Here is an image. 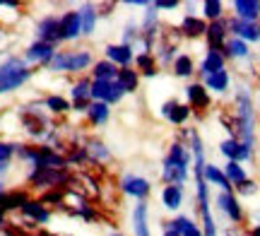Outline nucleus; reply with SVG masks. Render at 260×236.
Returning <instances> with one entry per match:
<instances>
[{
    "label": "nucleus",
    "instance_id": "1",
    "mask_svg": "<svg viewBox=\"0 0 260 236\" xmlns=\"http://www.w3.org/2000/svg\"><path fill=\"white\" fill-rule=\"evenodd\" d=\"M190 150L183 142H171L164 164H161V181L164 186H181L188 181L190 176Z\"/></svg>",
    "mask_w": 260,
    "mask_h": 236
},
{
    "label": "nucleus",
    "instance_id": "2",
    "mask_svg": "<svg viewBox=\"0 0 260 236\" xmlns=\"http://www.w3.org/2000/svg\"><path fill=\"white\" fill-rule=\"evenodd\" d=\"M236 140L253 150L255 145V118H253V96L248 87L236 92Z\"/></svg>",
    "mask_w": 260,
    "mask_h": 236
},
{
    "label": "nucleus",
    "instance_id": "3",
    "mask_svg": "<svg viewBox=\"0 0 260 236\" xmlns=\"http://www.w3.org/2000/svg\"><path fill=\"white\" fill-rule=\"evenodd\" d=\"M94 65L92 51L87 48H75V51H56V56L51 58V63L46 65L48 73H68V75H80L84 70H89Z\"/></svg>",
    "mask_w": 260,
    "mask_h": 236
},
{
    "label": "nucleus",
    "instance_id": "4",
    "mask_svg": "<svg viewBox=\"0 0 260 236\" xmlns=\"http://www.w3.org/2000/svg\"><path fill=\"white\" fill-rule=\"evenodd\" d=\"M31 75L34 70L24 63V58L8 56L5 60H0V94L17 92L19 87H24L31 80Z\"/></svg>",
    "mask_w": 260,
    "mask_h": 236
},
{
    "label": "nucleus",
    "instance_id": "5",
    "mask_svg": "<svg viewBox=\"0 0 260 236\" xmlns=\"http://www.w3.org/2000/svg\"><path fill=\"white\" fill-rule=\"evenodd\" d=\"M27 181L39 190L60 188L63 183H68V171L65 169H48V166H34V169L29 171Z\"/></svg>",
    "mask_w": 260,
    "mask_h": 236
},
{
    "label": "nucleus",
    "instance_id": "6",
    "mask_svg": "<svg viewBox=\"0 0 260 236\" xmlns=\"http://www.w3.org/2000/svg\"><path fill=\"white\" fill-rule=\"evenodd\" d=\"M125 92L123 87L118 85V80H111V82H99V80H92V87H89V99L92 102H102V104H118Z\"/></svg>",
    "mask_w": 260,
    "mask_h": 236
},
{
    "label": "nucleus",
    "instance_id": "7",
    "mask_svg": "<svg viewBox=\"0 0 260 236\" xmlns=\"http://www.w3.org/2000/svg\"><path fill=\"white\" fill-rule=\"evenodd\" d=\"M34 37H37V41L58 46L60 44V17L58 15H44L34 27Z\"/></svg>",
    "mask_w": 260,
    "mask_h": 236
},
{
    "label": "nucleus",
    "instance_id": "8",
    "mask_svg": "<svg viewBox=\"0 0 260 236\" xmlns=\"http://www.w3.org/2000/svg\"><path fill=\"white\" fill-rule=\"evenodd\" d=\"M118 186H121V193H125L128 198H135L138 203H145L149 198V190H152L149 181L138 176V174H123Z\"/></svg>",
    "mask_w": 260,
    "mask_h": 236
},
{
    "label": "nucleus",
    "instance_id": "9",
    "mask_svg": "<svg viewBox=\"0 0 260 236\" xmlns=\"http://www.w3.org/2000/svg\"><path fill=\"white\" fill-rule=\"evenodd\" d=\"M56 51L58 48L53 46V44H44V41H31L27 48H24V63L27 65H41V68H46L48 63H51V58L56 56Z\"/></svg>",
    "mask_w": 260,
    "mask_h": 236
},
{
    "label": "nucleus",
    "instance_id": "10",
    "mask_svg": "<svg viewBox=\"0 0 260 236\" xmlns=\"http://www.w3.org/2000/svg\"><path fill=\"white\" fill-rule=\"evenodd\" d=\"M226 29L229 34L236 39H241L246 44H258L260 41V22H243L239 17L226 19Z\"/></svg>",
    "mask_w": 260,
    "mask_h": 236
},
{
    "label": "nucleus",
    "instance_id": "11",
    "mask_svg": "<svg viewBox=\"0 0 260 236\" xmlns=\"http://www.w3.org/2000/svg\"><path fill=\"white\" fill-rule=\"evenodd\" d=\"M104 58L113 63V65L118 68H130L135 63V48L133 46H125V44H109V46L104 48Z\"/></svg>",
    "mask_w": 260,
    "mask_h": 236
},
{
    "label": "nucleus",
    "instance_id": "12",
    "mask_svg": "<svg viewBox=\"0 0 260 236\" xmlns=\"http://www.w3.org/2000/svg\"><path fill=\"white\" fill-rule=\"evenodd\" d=\"M82 37V24H80V12L68 10L60 15V44L63 41H77Z\"/></svg>",
    "mask_w": 260,
    "mask_h": 236
},
{
    "label": "nucleus",
    "instance_id": "13",
    "mask_svg": "<svg viewBox=\"0 0 260 236\" xmlns=\"http://www.w3.org/2000/svg\"><path fill=\"white\" fill-rule=\"evenodd\" d=\"M205 39H207V48H212V51H222L224 44H226V39H229L226 19L207 22V29H205Z\"/></svg>",
    "mask_w": 260,
    "mask_h": 236
},
{
    "label": "nucleus",
    "instance_id": "14",
    "mask_svg": "<svg viewBox=\"0 0 260 236\" xmlns=\"http://www.w3.org/2000/svg\"><path fill=\"white\" fill-rule=\"evenodd\" d=\"M190 114H193V109L188 104L176 102V99H169V102L161 104V116H164L171 125H183V123L190 118Z\"/></svg>",
    "mask_w": 260,
    "mask_h": 236
},
{
    "label": "nucleus",
    "instance_id": "15",
    "mask_svg": "<svg viewBox=\"0 0 260 236\" xmlns=\"http://www.w3.org/2000/svg\"><path fill=\"white\" fill-rule=\"evenodd\" d=\"M214 203H217L219 212L226 215L234 224H239V222L243 219V210H241V205H239V198L234 195V190L232 193H222V190H219V195L214 198Z\"/></svg>",
    "mask_w": 260,
    "mask_h": 236
},
{
    "label": "nucleus",
    "instance_id": "16",
    "mask_svg": "<svg viewBox=\"0 0 260 236\" xmlns=\"http://www.w3.org/2000/svg\"><path fill=\"white\" fill-rule=\"evenodd\" d=\"M219 152L226 157V161H239V164H243V161H248L253 157V150H248L246 145H241L236 138H226V140L219 145Z\"/></svg>",
    "mask_w": 260,
    "mask_h": 236
},
{
    "label": "nucleus",
    "instance_id": "17",
    "mask_svg": "<svg viewBox=\"0 0 260 236\" xmlns=\"http://www.w3.org/2000/svg\"><path fill=\"white\" fill-rule=\"evenodd\" d=\"M219 70H226V58H224V53L222 51L207 48V51H205V58L200 60V68H198L200 77H207V75H212V73H219Z\"/></svg>",
    "mask_w": 260,
    "mask_h": 236
},
{
    "label": "nucleus",
    "instance_id": "18",
    "mask_svg": "<svg viewBox=\"0 0 260 236\" xmlns=\"http://www.w3.org/2000/svg\"><path fill=\"white\" fill-rule=\"evenodd\" d=\"M80 24H82V37H92L96 31V22H99V5L94 3H84L80 5Z\"/></svg>",
    "mask_w": 260,
    "mask_h": 236
},
{
    "label": "nucleus",
    "instance_id": "19",
    "mask_svg": "<svg viewBox=\"0 0 260 236\" xmlns=\"http://www.w3.org/2000/svg\"><path fill=\"white\" fill-rule=\"evenodd\" d=\"M19 212H22L27 219L37 222V224H48V222H51V210H48L41 200H27Z\"/></svg>",
    "mask_w": 260,
    "mask_h": 236
},
{
    "label": "nucleus",
    "instance_id": "20",
    "mask_svg": "<svg viewBox=\"0 0 260 236\" xmlns=\"http://www.w3.org/2000/svg\"><path fill=\"white\" fill-rule=\"evenodd\" d=\"M203 176H205V183H207V186H217L222 193H232L234 190V186L229 183V179L224 176L222 166H217V164H205Z\"/></svg>",
    "mask_w": 260,
    "mask_h": 236
},
{
    "label": "nucleus",
    "instance_id": "21",
    "mask_svg": "<svg viewBox=\"0 0 260 236\" xmlns=\"http://www.w3.org/2000/svg\"><path fill=\"white\" fill-rule=\"evenodd\" d=\"M186 99L190 109H207L210 106V92L205 89L203 82H190L186 87Z\"/></svg>",
    "mask_w": 260,
    "mask_h": 236
},
{
    "label": "nucleus",
    "instance_id": "22",
    "mask_svg": "<svg viewBox=\"0 0 260 236\" xmlns=\"http://www.w3.org/2000/svg\"><path fill=\"white\" fill-rule=\"evenodd\" d=\"M232 8H234V17L243 19V22H258L260 19V3L258 0H236Z\"/></svg>",
    "mask_w": 260,
    "mask_h": 236
},
{
    "label": "nucleus",
    "instance_id": "23",
    "mask_svg": "<svg viewBox=\"0 0 260 236\" xmlns=\"http://www.w3.org/2000/svg\"><path fill=\"white\" fill-rule=\"evenodd\" d=\"M133 231L135 236H152L149 234V208L147 203H138L133 208Z\"/></svg>",
    "mask_w": 260,
    "mask_h": 236
},
{
    "label": "nucleus",
    "instance_id": "24",
    "mask_svg": "<svg viewBox=\"0 0 260 236\" xmlns=\"http://www.w3.org/2000/svg\"><path fill=\"white\" fill-rule=\"evenodd\" d=\"M205 29H207V22L198 15H186L183 22H181V37L186 39H198V37H205Z\"/></svg>",
    "mask_w": 260,
    "mask_h": 236
},
{
    "label": "nucleus",
    "instance_id": "25",
    "mask_svg": "<svg viewBox=\"0 0 260 236\" xmlns=\"http://www.w3.org/2000/svg\"><path fill=\"white\" fill-rule=\"evenodd\" d=\"M203 85L207 92H214V94H224L229 85H232V77H229V70H219V73H212V75L203 77Z\"/></svg>",
    "mask_w": 260,
    "mask_h": 236
},
{
    "label": "nucleus",
    "instance_id": "26",
    "mask_svg": "<svg viewBox=\"0 0 260 236\" xmlns=\"http://www.w3.org/2000/svg\"><path fill=\"white\" fill-rule=\"evenodd\" d=\"M84 116H87V121L92 123L94 128H102V125H106L109 118H111V106L102 104V102H92Z\"/></svg>",
    "mask_w": 260,
    "mask_h": 236
},
{
    "label": "nucleus",
    "instance_id": "27",
    "mask_svg": "<svg viewBox=\"0 0 260 236\" xmlns=\"http://www.w3.org/2000/svg\"><path fill=\"white\" fill-rule=\"evenodd\" d=\"M161 205H164V210L178 212L183 205V188L181 186H164L161 188Z\"/></svg>",
    "mask_w": 260,
    "mask_h": 236
},
{
    "label": "nucleus",
    "instance_id": "28",
    "mask_svg": "<svg viewBox=\"0 0 260 236\" xmlns=\"http://www.w3.org/2000/svg\"><path fill=\"white\" fill-rule=\"evenodd\" d=\"M222 53H224V58L241 60V58L251 56V48H248V44H246V41H241V39L229 37V39H226V44H224V48H222Z\"/></svg>",
    "mask_w": 260,
    "mask_h": 236
},
{
    "label": "nucleus",
    "instance_id": "29",
    "mask_svg": "<svg viewBox=\"0 0 260 236\" xmlns=\"http://www.w3.org/2000/svg\"><path fill=\"white\" fill-rule=\"evenodd\" d=\"M89 73H92V80H99V82H111V80L118 77V68L104 58V60H94V65H92Z\"/></svg>",
    "mask_w": 260,
    "mask_h": 236
},
{
    "label": "nucleus",
    "instance_id": "30",
    "mask_svg": "<svg viewBox=\"0 0 260 236\" xmlns=\"http://www.w3.org/2000/svg\"><path fill=\"white\" fill-rule=\"evenodd\" d=\"M116 80H118V85L123 87V92H125V94H135V92H138V87H140V73L138 70L121 68Z\"/></svg>",
    "mask_w": 260,
    "mask_h": 236
},
{
    "label": "nucleus",
    "instance_id": "31",
    "mask_svg": "<svg viewBox=\"0 0 260 236\" xmlns=\"http://www.w3.org/2000/svg\"><path fill=\"white\" fill-rule=\"evenodd\" d=\"M89 87H92V80H89V77H80L77 82H73V87H70V104L92 102V99H89Z\"/></svg>",
    "mask_w": 260,
    "mask_h": 236
},
{
    "label": "nucleus",
    "instance_id": "32",
    "mask_svg": "<svg viewBox=\"0 0 260 236\" xmlns=\"http://www.w3.org/2000/svg\"><path fill=\"white\" fill-rule=\"evenodd\" d=\"M135 65H138L140 75L142 77H157L159 73V65H157V58H154V53H140V56H135Z\"/></svg>",
    "mask_w": 260,
    "mask_h": 236
},
{
    "label": "nucleus",
    "instance_id": "33",
    "mask_svg": "<svg viewBox=\"0 0 260 236\" xmlns=\"http://www.w3.org/2000/svg\"><path fill=\"white\" fill-rule=\"evenodd\" d=\"M84 150H87V154H89V161H96V164L111 161V150H109L102 140H89L87 145H84Z\"/></svg>",
    "mask_w": 260,
    "mask_h": 236
},
{
    "label": "nucleus",
    "instance_id": "34",
    "mask_svg": "<svg viewBox=\"0 0 260 236\" xmlns=\"http://www.w3.org/2000/svg\"><path fill=\"white\" fill-rule=\"evenodd\" d=\"M176 51H178L176 41H167V39H164V41L159 44V51L154 53V58H157V65H169V63L174 65V60L178 58Z\"/></svg>",
    "mask_w": 260,
    "mask_h": 236
},
{
    "label": "nucleus",
    "instance_id": "35",
    "mask_svg": "<svg viewBox=\"0 0 260 236\" xmlns=\"http://www.w3.org/2000/svg\"><path fill=\"white\" fill-rule=\"evenodd\" d=\"M29 200V195L24 193V190H8V195H5V200L0 203V210L8 215L10 210H22V205Z\"/></svg>",
    "mask_w": 260,
    "mask_h": 236
},
{
    "label": "nucleus",
    "instance_id": "36",
    "mask_svg": "<svg viewBox=\"0 0 260 236\" xmlns=\"http://www.w3.org/2000/svg\"><path fill=\"white\" fill-rule=\"evenodd\" d=\"M200 10H203V17L207 19V22L224 19V3L222 0H205V3H200Z\"/></svg>",
    "mask_w": 260,
    "mask_h": 236
},
{
    "label": "nucleus",
    "instance_id": "37",
    "mask_svg": "<svg viewBox=\"0 0 260 236\" xmlns=\"http://www.w3.org/2000/svg\"><path fill=\"white\" fill-rule=\"evenodd\" d=\"M44 106H46L48 114H56V116L68 114V111L73 109V106H70V102H68L65 96H60V94H48L46 99H44Z\"/></svg>",
    "mask_w": 260,
    "mask_h": 236
},
{
    "label": "nucleus",
    "instance_id": "38",
    "mask_svg": "<svg viewBox=\"0 0 260 236\" xmlns=\"http://www.w3.org/2000/svg\"><path fill=\"white\" fill-rule=\"evenodd\" d=\"M222 171H224V176L229 179L232 186H239V183H243V181L248 179V174H246V169H243V164H239V161H226Z\"/></svg>",
    "mask_w": 260,
    "mask_h": 236
},
{
    "label": "nucleus",
    "instance_id": "39",
    "mask_svg": "<svg viewBox=\"0 0 260 236\" xmlns=\"http://www.w3.org/2000/svg\"><path fill=\"white\" fill-rule=\"evenodd\" d=\"M195 73V63H193V58L188 56V53H178V58L174 60V75L176 77H190Z\"/></svg>",
    "mask_w": 260,
    "mask_h": 236
},
{
    "label": "nucleus",
    "instance_id": "40",
    "mask_svg": "<svg viewBox=\"0 0 260 236\" xmlns=\"http://www.w3.org/2000/svg\"><path fill=\"white\" fill-rule=\"evenodd\" d=\"M157 22H159V10L154 8V3H149L145 8V15H142V24H140V31H157Z\"/></svg>",
    "mask_w": 260,
    "mask_h": 236
},
{
    "label": "nucleus",
    "instance_id": "41",
    "mask_svg": "<svg viewBox=\"0 0 260 236\" xmlns=\"http://www.w3.org/2000/svg\"><path fill=\"white\" fill-rule=\"evenodd\" d=\"M140 37H142L140 27L135 24V22H128V24H125V29H123V41H121V44H125V46H133V48H135V44L140 41Z\"/></svg>",
    "mask_w": 260,
    "mask_h": 236
},
{
    "label": "nucleus",
    "instance_id": "42",
    "mask_svg": "<svg viewBox=\"0 0 260 236\" xmlns=\"http://www.w3.org/2000/svg\"><path fill=\"white\" fill-rule=\"evenodd\" d=\"M15 154H17V142L0 140V164H3V161H12Z\"/></svg>",
    "mask_w": 260,
    "mask_h": 236
},
{
    "label": "nucleus",
    "instance_id": "43",
    "mask_svg": "<svg viewBox=\"0 0 260 236\" xmlns=\"http://www.w3.org/2000/svg\"><path fill=\"white\" fill-rule=\"evenodd\" d=\"M65 161H68V164H84V161H89V154L84 150V145L82 147H75V150L65 157Z\"/></svg>",
    "mask_w": 260,
    "mask_h": 236
},
{
    "label": "nucleus",
    "instance_id": "44",
    "mask_svg": "<svg viewBox=\"0 0 260 236\" xmlns=\"http://www.w3.org/2000/svg\"><path fill=\"white\" fill-rule=\"evenodd\" d=\"M63 200H65L63 190H48V193L41 195V203H44V205H63Z\"/></svg>",
    "mask_w": 260,
    "mask_h": 236
},
{
    "label": "nucleus",
    "instance_id": "45",
    "mask_svg": "<svg viewBox=\"0 0 260 236\" xmlns=\"http://www.w3.org/2000/svg\"><path fill=\"white\" fill-rule=\"evenodd\" d=\"M236 190H239V193H241V195H253V193H255V190H258V183H255V181H243V183H239V186H236Z\"/></svg>",
    "mask_w": 260,
    "mask_h": 236
},
{
    "label": "nucleus",
    "instance_id": "46",
    "mask_svg": "<svg viewBox=\"0 0 260 236\" xmlns=\"http://www.w3.org/2000/svg\"><path fill=\"white\" fill-rule=\"evenodd\" d=\"M154 8H157L159 12H164V10H178L181 3H178V0H159V3H154Z\"/></svg>",
    "mask_w": 260,
    "mask_h": 236
},
{
    "label": "nucleus",
    "instance_id": "47",
    "mask_svg": "<svg viewBox=\"0 0 260 236\" xmlns=\"http://www.w3.org/2000/svg\"><path fill=\"white\" fill-rule=\"evenodd\" d=\"M10 164H12V161H3V164H0V181H3V176L10 171Z\"/></svg>",
    "mask_w": 260,
    "mask_h": 236
},
{
    "label": "nucleus",
    "instance_id": "48",
    "mask_svg": "<svg viewBox=\"0 0 260 236\" xmlns=\"http://www.w3.org/2000/svg\"><path fill=\"white\" fill-rule=\"evenodd\" d=\"M5 195H8V188H5V181H0V203L5 200Z\"/></svg>",
    "mask_w": 260,
    "mask_h": 236
},
{
    "label": "nucleus",
    "instance_id": "49",
    "mask_svg": "<svg viewBox=\"0 0 260 236\" xmlns=\"http://www.w3.org/2000/svg\"><path fill=\"white\" fill-rule=\"evenodd\" d=\"M161 236H181L176 231V229H169V227H164V231H161Z\"/></svg>",
    "mask_w": 260,
    "mask_h": 236
},
{
    "label": "nucleus",
    "instance_id": "50",
    "mask_svg": "<svg viewBox=\"0 0 260 236\" xmlns=\"http://www.w3.org/2000/svg\"><path fill=\"white\" fill-rule=\"evenodd\" d=\"M246 236H260V224H255V227L251 229V231H248V234Z\"/></svg>",
    "mask_w": 260,
    "mask_h": 236
},
{
    "label": "nucleus",
    "instance_id": "51",
    "mask_svg": "<svg viewBox=\"0 0 260 236\" xmlns=\"http://www.w3.org/2000/svg\"><path fill=\"white\" fill-rule=\"evenodd\" d=\"M5 227V212H3V210H0V229Z\"/></svg>",
    "mask_w": 260,
    "mask_h": 236
},
{
    "label": "nucleus",
    "instance_id": "52",
    "mask_svg": "<svg viewBox=\"0 0 260 236\" xmlns=\"http://www.w3.org/2000/svg\"><path fill=\"white\" fill-rule=\"evenodd\" d=\"M106 236H123L121 231H111V234H106Z\"/></svg>",
    "mask_w": 260,
    "mask_h": 236
},
{
    "label": "nucleus",
    "instance_id": "53",
    "mask_svg": "<svg viewBox=\"0 0 260 236\" xmlns=\"http://www.w3.org/2000/svg\"><path fill=\"white\" fill-rule=\"evenodd\" d=\"M3 41H5V34H3V31H0V44H3Z\"/></svg>",
    "mask_w": 260,
    "mask_h": 236
},
{
    "label": "nucleus",
    "instance_id": "54",
    "mask_svg": "<svg viewBox=\"0 0 260 236\" xmlns=\"http://www.w3.org/2000/svg\"><path fill=\"white\" fill-rule=\"evenodd\" d=\"M258 82H260V70H258Z\"/></svg>",
    "mask_w": 260,
    "mask_h": 236
}]
</instances>
